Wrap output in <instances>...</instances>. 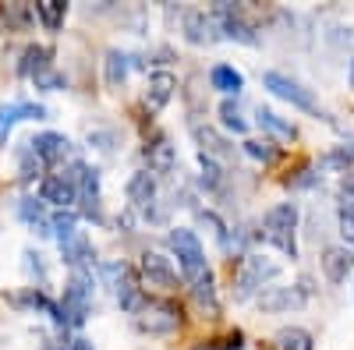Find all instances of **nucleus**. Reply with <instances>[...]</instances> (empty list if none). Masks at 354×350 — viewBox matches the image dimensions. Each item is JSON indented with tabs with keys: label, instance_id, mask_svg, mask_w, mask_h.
I'll use <instances>...</instances> for the list:
<instances>
[{
	"label": "nucleus",
	"instance_id": "nucleus-1",
	"mask_svg": "<svg viewBox=\"0 0 354 350\" xmlns=\"http://www.w3.org/2000/svg\"><path fill=\"white\" fill-rule=\"evenodd\" d=\"M167 244L174 248L177 269H181V276H185L188 286L198 283L202 276H209V266H205V248H202L198 233H195L192 226H174V230L167 233Z\"/></svg>",
	"mask_w": 354,
	"mask_h": 350
},
{
	"label": "nucleus",
	"instance_id": "nucleus-2",
	"mask_svg": "<svg viewBox=\"0 0 354 350\" xmlns=\"http://www.w3.org/2000/svg\"><path fill=\"white\" fill-rule=\"evenodd\" d=\"M298 206L294 202H280V206H273V209H266V216H262V237L270 241V244H277L283 255H298V244H294V226H298Z\"/></svg>",
	"mask_w": 354,
	"mask_h": 350
},
{
	"label": "nucleus",
	"instance_id": "nucleus-3",
	"mask_svg": "<svg viewBox=\"0 0 354 350\" xmlns=\"http://www.w3.org/2000/svg\"><path fill=\"white\" fill-rule=\"evenodd\" d=\"M93 273L82 269V273H71V280L64 283V298H61V311H64V326L78 329L85 326L88 318V308H93Z\"/></svg>",
	"mask_w": 354,
	"mask_h": 350
},
{
	"label": "nucleus",
	"instance_id": "nucleus-4",
	"mask_svg": "<svg viewBox=\"0 0 354 350\" xmlns=\"http://www.w3.org/2000/svg\"><path fill=\"white\" fill-rule=\"evenodd\" d=\"M181 322H185V315L174 301H145L135 315V329L145 336H170L181 329Z\"/></svg>",
	"mask_w": 354,
	"mask_h": 350
},
{
	"label": "nucleus",
	"instance_id": "nucleus-5",
	"mask_svg": "<svg viewBox=\"0 0 354 350\" xmlns=\"http://www.w3.org/2000/svg\"><path fill=\"white\" fill-rule=\"evenodd\" d=\"M280 276V266L270 262L266 255H245L241 258V269H238V280H234V298L238 301H248L259 286H266V280H277Z\"/></svg>",
	"mask_w": 354,
	"mask_h": 350
},
{
	"label": "nucleus",
	"instance_id": "nucleus-6",
	"mask_svg": "<svg viewBox=\"0 0 354 350\" xmlns=\"http://www.w3.org/2000/svg\"><path fill=\"white\" fill-rule=\"evenodd\" d=\"M262 85H266V89H270L273 96L287 99L290 106H298V110H305V113H319V117H322L315 96L305 89L301 81H294L290 75H283V71H266V75H262Z\"/></svg>",
	"mask_w": 354,
	"mask_h": 350
},
{
	"label": "nucleus",
	"instance_id": "nucleus-7",
	"mask_svg": "<svg viewBox=\"0 0 354 350\" xmlns=\"http://www.w3.org/2000/svg\"><path fill=\"white\" fill-rule=\"evenodd\" d=\"M209 14H213V21L220 28V36H227L234 43H245V46H255L259 43L255 39V28L245 18V8H238V4H216Z\"/></svg>",
	"mask_w": 354,
	"mask_h": 350
},
{
	"label": "nucleus",
	"instance_id": "nucleus-8",
	"mask_svg": "<svg viewBox=\"0 0 354 350\" xmlns=\"http://www.w3.org/2000/svg\"><path fill=\"white\" fill-rule=\"evenodd\" d=\"M39 202L43 206H57V209H71L78 202V184L71 173H46L39 181Z\"/></svg>",
	"mask_w": 354,
	"mask_h": 350
},
{
	"label": "nucleus",
	"instance_id": "nucleus-9",
	"mask_svg": "<svg viewBox=\"0 0 354 350\" xmlns=\"http://www.w3.org/2000/svg\"><path fill=\"white\" fill-rule=\"evenodd\" d=\"M181 32L192 46H213L220 39V28H216L213 14L202 11V8H192V11L181 14Z\"/></svg>",
	"mask_w": 354,
	"mask_h": 350
},
{
	"label": "nucleus",
	"instance_id": "nucleus-10",
	"mask_svg": "<svg viewBox=\"0 0 354 350\" xmlns=\"http://www.w3.org/2000/svg\"><path fill=\"white\" fill-rule=\"evenodd\" d=\"M32 156L43 163V166H53V163H64L71 156V138L61 135V131H39L32 142H28Z\"/></svg>",
	"mask_w": 354,
	"mask_h": 350
},
{
	"label": "nucleus",
	"instance_id": "nucleus-11",
	"mask_svg": "<svg viewBox=\"0 0 354 350\" xmlns=\"http://www.w3.org/2000/svg\"><path fill=\"white\" fill-rule=\"evenodd\" d=\"M138 273H142L145 283L156 286V290H177V269L170 266V258L160 255V251H145Z\"/></svg>",
	"mask_w": 354,
	"mask_h": 350
},
{
	"label": "nucleus",
	"instance_id": "nucleus-12",
	"mask_svg": "<svg viewBox=\"0 0 354 350\" xmlns=\"http://www.w3.org/2000/svg\"><path fill=\"white\" fill-rule=\"evenodd\" d=\"M308 301V280L301 286H270L266 294H259V308L262 311H294Z\"/></svg>",
	"mask_w": 354,
	"mask_h": 350
},
{
	"label": "nucleus",
	"instance_id": "nucleus-13",
	"mask_svg": "<svg viewBox=\"0 0 354 350\" xmlns=\"http://www.w3.org/2000/svg\"><path fill=\"white\" fill-rule=\"evenodd\" d=\"M319 266H322V276H326L330 283H344L354 273V255H351L347 244H333V248L322 251Z\"/></svg>",
	"mask_w": 354,
	"mask_h": 350
},
{
	"label": "nucleus",
	"instance_id": "nucleus-14",
	"mask_svg": "<svg viewBox=\"0 0 354 350\" xmlns=\"http://www.w3.org/2000/svg\"><path fill=\"white\" fill-rule=\"evenodd\" d=\"M177 93V78L170 71H153L149 81H145V106H149L153 113H160Z\"/></svg>",
	"mask_w": 354,
	"mask_h": 350
},
{
	"label": "nucleus",
	"instance_id": "nucleus-15",
	"mask_svg": "<svg viewBox=\"0 0 354 350\" xmlns=\"http://www.w3.org/2000/svg\"><path fill=\"white\" fill-rule=\"evenodd\" d=\"M128 202H131V209H145L149 202H156V173L135 170L128 181Z\"/></svg>",
	"mask_w": 354,
	"mask_h": 350
},
{
	"label": "nucleus",
	"instance_id": "nucleus-16",
	"mask_svg": "<svg viewBox=\"0 0 354 350\" xmlns=\"http://www.w3.org/2000/svg\"><path fill=\"white\" fill-rule=\"evenodd\" d=\"M61 255H64V262L71 266V273H82V269H88V266H93V258H96V251H93V241H88L82 230L75 233V237H71L68 244H61Z\"/></svg>",
	"mask_w": 354,
	"mask_h": 350
},
{
	"label": "nucleus",
	"instance_id": "nucleus-17",
	"mask_svg": "<svg viewBox=\"0 0 354 350\" xmlns=\"http://www.w3.org/2000/svg\"><path fill=\"white\" fill-rule=\"evenodd\" d=\"M145 159H149V173H170L177 166V149L170 145L167 135H156L153 145L145 149Z\"/></svg>",
	"mask_w": 354,
	"mask_h": 350
},
{
	"label": "nucleus",
	"instance_id": "nucleus-18",
	"mask_svg": "<svg viewBox=\"0 0 354 350\" xmlns=\"http://www.w3.org/2000/svg\"><path fill=\"white\" fill-rule=\"evenodd\" d=\"M128 71H131V53L106 50V57H103V78H106L110 89H121V85L128 81Z\"/></svg>",
	"mask_w": 354,
	"mask_h": 350
},
{
	"label": "nucleus",
	"instance_id": "nucleus-19",
	"mask_svg": "<svg viewBox=\"0 0 354 350\" xmlns=\"http://www.w3.org/2000/svg\"><path fill=\"white\" fill-rule=\"evenodd\" d=\"M192 135H195V142H198L202 156H209V159H216V156H230V153H234L230 145H227V138H223L220 131H213L209 124H192Z\"/></svg>",
	"mask_w": 354,
	"mask_h": 350
},
{
	"label": "nucleus",
	"instance_id": "nucleus-20",
	"mask_svg": "<svg viewBox=\"0 0 354 350\" xmlns=\"http://www.w3.org/2000/svg\"><path fill=\"white\" fill-rule=\"evenodd\" d=\"M50 57H53V50L43 46V43L25 46V50H21V61H18V75H21V78H36L39 71L50 68Z\"/></svg>",
	"mask_w": 354,
	"mask_h": 350
},
{
	"label": "nucleus",
	"instance_id": "nucleus-21",
	"mask_svg": "<svg viewBox=\"0 0 354 350\" xmlns=\"http://www.w3.org/2000/svg\"><path fill=\"white\" fill-rule=\"evenodd\" d=\"M209 85L216 93H223V96H238L245 89V75L238 68H230V64H216L209 71Z\"/></svg>",
	"mask_w": 354,
	"mask_h": 350
},
{
	"label": "nucleus",
	"instance_id": "nucleus-22",
	"mask_svg": "<svg viewBox=\"0 0 354 350\" xmlns=\"http://www.w3.org/2000/svg\"><path fill=\"white\" fill-rule=\"evenodd\" d=\"M255 121H259L262 131H270V135L280 138V142H294V135H298V131H294V124H287L283 117L273 113L270 106H259V110H255Z\"/></svg>",
	"mask_w": 354,
	"mask_h": 350
},
{
	"label": "nucleus",
	"instance_id": "nucleus-23",
	"mask_svg": "<svg viewBox=\"0 0 354 350\" xmlns=\"http://www.w3.org/2000/svg\"><path fill=\"white\" fill-rule=\"evenodd\" d=\"M32 14L39 18V25L46 28V32H57V28L64 25L68 4L64 0H39V4H32Z\"/></svg>",
	"mask_w": 354,
	"mask_h": 350
},
{
	"label": "nucleus",
	"instance_id": "nucleus-24",
	"mask_svg": "<svg viewBox=\"0 0 354 350\" xmlns=\"http://www.w3.org/2000/svg\"><path fill=\"white\" fill-rule=\"evenodd\" d=\"M18 220L28 223L32 230H39V233H50V216H46V206L39 198H21L18 202Z\"/></svg>",
	"mask_w": 354,
	"mask_h": 350
},
{
	"label": "nucleus",
	"instance_id": "nucleus-25",
	"mask_svg": "<svg viewBox=\"0 0 354 350\" xmlns=\"http://www.w3.org/2000/svg\"><path fill=\"white\" fill-rule=\"evenodd\" d=\"M273 343H277V350H312V347H315V343H312V333L301 329V326H283V329H277Z\"/></svg>",
	"mask_w": 354,
	"mask_h": 350
},
{
	"label": "nucleus",
	"instance_id": "nucleus-26",
	"mask_svg": "<svg viewBox=\"0 0 354 350\" xmlns=\"http://www.w3.org/2000/svg\"><path fill=\"white\" fill-rule=\"evenodd\" d=\"M50 233L57 237V244H68L75 233H78V216L71 209H57L50 213Z\"/></svg>",
	"mask_w": 354,
	"mask_h": 350
},
{
	"label": "nucleus",
	"instance_id": "nucleus-27",
	"mask_svg": "<svg viewBox=\"0 0 354 350\" xmlns=\"http://www.w3.org/2000/svg\"><path fill=\"white\" fill-rule=\"evenodd\" d=\"M216 113H220V124H223L227 131H234V135H245V131H248V121L241 117V106L234 103V99H223Z\"/></svg>",
	"mask_w": 354,
	"mask_h": 350
},
{
	"label": "nucleus",
	"instance_id": "nucleus-28",
	"mask_svg": "<svg viewBox=\"0 0 354 350\" xmlns=\"http://www.w3.org/2000/svg\"><path fill=\"white\" fill-rule=\"evenodd\" d=\"M245 153L252 159H259V163H277L280 159V149H277L273 142H266V138H248L245 142Z\"/></svg>",
	"mask_w": 354,
	"mask_h": 350
},
{
	"label": "nucleus",
	"instance_id": "nucleus-29",
	"mask_svg": "<svg viewBox=\"0 0 354 350\" xmlns=\"http://www.w3.org/2000/svg\"><path fill=\"white\" fill-rule=\"evenodd\" d=\"M18 177H21L25 184L43 181V163L32 156V149H21V156H18Z\"/></svg>",
	"mask_w": 354,
	"mask_h": 350
},
{
	"label": "nucleus",
	"instance_id": "nucleus-30",
	"mask_svg": "<svg viewBox=\"0 0 354 350\" xmlns=\"http://www.w3.org/2000/svg\"><path fill=\"white\" fill-rule=\"evenodd\" d=\"M198 166H202V184H205V191H220V188H223V170H220V163L198 153Z\"/></svg>",
	"mask_w": 354,
	"mask_h": 350
},
{
	"label": "nucleus",
	"instance_id": "nucleus-31",
	"mask_svg": "<svg viewBox=\"0 0 354 350\" xmlns=\"http://www.w3.org/2000/svg\"><path fill=\"white\" fill-rule=\"evenodd\" d=\"M192 294L202 308H209V315H216V286H213V273L202 276L198 283H192Z\"/></svg>",
	"mask_w": 354,
	"mask_h": 350
},
{
	"label": "nucleus",
	"instance_id": "nucleus-32",
	"mask_svg": "<svg viewBox=\"0 0 354 350\" xmlns=\"http://www.w3.org/2000/svg\"><path fill=\"white\" fill-rule=\"evenodd\" d=\"M32 85H36V89H43V93H61V89H68V78H64L61 71L46 68V71H39V75L32 78Z\"/></svg>",
	"mask_w": 354,
	"mask_h": 350
},
{
	"label": "nucleus",
	"instance_id": "nucleus-33",
	"mask_svg": "<svg viewBox=\"0 0 354 350\" xmlns=\"http://www.w3.org/2000/svg\"><path fill=\"white\" fill-rule=\"evenodd\" d=\"M21 258H25V262H21L25 273H28V276H36L39 283H46V262H43V255H39V251H32V248H25V251H21Z\"/></svg>",
	"mask_w": 354,
	"mask_h": 350
},
{
	"label": "nucleus",
	"instance_id": "nucleus-34",
	"mask_svg": "<svg viewBox=\"0 0 354 350\" xmlns=\"http://www.w3.org/2000/svg\"><path fill=\"white\" fill-rule=\"evenodd\" d=\"M28 18H32V8H28V4H4V21H8V28H25Z\"/></svg>",
	"mask_w": 354,
	"mask_h": 350
},
{
	"label": "nucleus",
	"instance_id": "nucleus-35",
	"mask_svg": "<svg viewBox=\"0 0 354 350\" xmlns=\"http://www.w3.org/2000/svg\"><path fill=\"white\" fill-rule=\"evenodd\" d=\"M88 145H93V149H100L103 156H113L117 138H113V131H93V135H88Z\"/></svg>",
	"mask_w": 354,
	"mask_h": 350
},
{
	"label": "nucleus",
	"instance_id": "nucleus-36",
	"mask_svg": "<svg viewBox=\"0 0 354 350\" xmlns=\"http://www.w3.org/2000/svg\"><path fill=\"white\" fill-rule=\"evenodd\" d=\"M351 159H354V149H337V153H330L326 159H322V166H330V170H344L347 173V166H351Z\"/></svg>",
	"mask_w": 354,
	"mask_h": 350
},
{
	"label": "nucleus",
	"instance_id": "nucleus-37",
	"mask_svg": "<svg viewBox=\"0 0 354 350\" xmlns=\"http://www.w3.org/2000/svg\"><path fill=\"white\" fill-rule=\"evenodd\" d=\"M198 350H245V343H241V333H230L227 340H209Z\"/></svg>",
	"mask_w": 354,
	"mask_h": 350
},
{
	"label": "nucleus",
	"instance_id": "nucleus-38",
	"mask_svg": "<svg viewBox=\"0 0 354 350\" xmlns=\"http://www.w3.org/2000/svg\"><path fill=\"white\" fill-rule=\"evenodd\" d=\"M340 202H344V209H354V170H347L340 181Z\"/></svg>",
	"mask_w": 354,
	"mask_h": 350
},
{
	"label": "nucleus",
	"instance_id": "nucleus-39",
	"mask_svg": "<svg viewBox=\"0 0 354 350\" xmlns=\"http://www.w3.org/2000/svg\"><path fill=\"white\" fill-rule=\"evenodd\" d=\"M340 233L347 244H354V209H340Z\"/></svg>",
	"mask_w": 354,
	"mask_h": 350
},
{
	"label": "nucleus",
	"instance_id": "nucleus-40",
	"mask_svg": "<svg viewBox=\"0 0 354 350\" xmlns=\"http://www.w3.org/2000/svg\"><path fill=\"white\" fill-rule=\"evenodd\" d=\"M71 350H96V347H93V340H85V336H75V340H71Z\"/></svg>",
	"mask_w": 354,
	"mask_h": 350
},
{
	"label": "nucleus",
	"instance_id": "nucleus-41",
	"mask_svg": "<svg viewBox=\"0 0 354 350\" xmlns=\"http://www.w3.org/2000/svg\"><path fill=\"white\" fill-rule=\"evenodd\" d=\"M43 350H64V347H53V343H43Z\"/></svg>",
	"mask_w": 354,
	"mask_h": 350
},
{
	"label": "nucleus",
	"instance_id": "nucleus-42",
	"mask_svg": "<svg viewBox=\"0 0 354 350\" xmlns=\"http://www.w3.org/2000/svg\"><path fill=\"white\" fill-rule=\"evenodd\" d=\"M351 85H354V61H351Z\"/></svg>",
	"mask_w": 354,
	"mask_h": 350
}]
</instances>
